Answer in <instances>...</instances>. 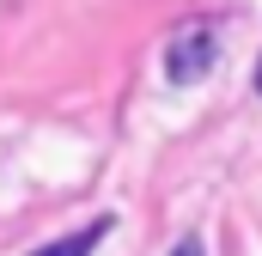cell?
I'll use <instances>...</instances> for the list:
<instances>
[{
    "instance_id": "obj_2",
    "label": "cell",
    "mask_w": 262,
    "mask_h": 256,
    "mask_svg": "<svg viewBox=\"0 0 262 256\" xmlns=\"http://www.w3.org/2000/svg\"><path fill=\"white\" fill-rule=\"evenodd\" d=\"M110 226H116V220H110V214H98L92 226H79V232H67V238H49V244H37L31 256H92L98 244H104V232H110Z\"/></svg>"
},
{
    "instance_id": "obj_3",
    "label": "cell",
    "mask_w": 262,
    "mask_h": 256,
    "mask_svg": "<svg viewBox=\"0 0 262 256\" xmlns=\"http://www.w3.org/2000/svg\"><path fill=\"white\" fill-rule=\"evenodd\" d=\"M171 256H207V250H201V232H183V238L171 244Z\"/></svg>"
},
{
    "instance_id": "obj_1",
    "label": "cell",
    "mask_w": 262,
    "mask_h": 256,
    "mask_svg": "<svg viewBox=\"0 0 262 256\" xmlns=\"http://www.w3.org/2000/svg\"><path fill=\"white\" fill-rule=\"evenodd\" d=\"M213 61H220V31L207 18H189L171 31V43H165V79L171 86H201L213 73Z\"/></svg>"
},
{
    "instance_id": "obj_4",
    "label": "cell",
    "mask_w": 262,
    "mask_h": 256,
    "mask_svg": "<svg viewBox=\"0 0 262 256\" xmlns=\"http://www.w3.org/2000/svg\"><path fill=\"white\" fill-rule=\"evenodd\" d=\"M256 92H262V55H256Z\"/></svg>"
}]
</instances>
